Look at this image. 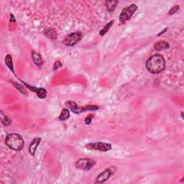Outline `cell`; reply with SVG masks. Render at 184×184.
<instances>
[{
	"label": "cell",
	"mask_w": 184,
	"mask_h": 184,
	"mask_svg": "<svg viewBox=\"0 0 184 184\" xmlns=\"http://www.w3.org/2000/svg\"><path fill=\"white\" fill-rule=\"evenodd\" d=\"M166 66V61L162 55L155 54L151 56L146 62V68L150 73L156 74L163 71Z\"/></svg>",
	"instance_id": "cell-1"
},
{
	"label": "cell",
	"mask_w": 184,
	"mask_h": 184,
	"mask_svg": "<svg viewBox=\"0 0 184 184\" xmlns=\"http://www.w3.org/2000/svg\"><path fill=\"white\" fill-rule=\"evenodd\" d=\"M5 144L10 149L15 151H20L24 147L25 141L20 135L17 133L9 134L5 138Z\"/></svg>",
	"instance_id": "cell-2"
},
{
	"label": "cell",
	"mask_w": 184,
	"mask_h": 184,
	"mask_svg": "<svg viewBox=\"0 0 184 184\" xmlns=\"http://www.w3.org/2000/svg\"><path fill=\"white\" fill-rule=\"evenodd\" d=\"M137 6L135 4L129 5L122 10L121 14L119 15V22L120 23L124 24L125 22L128 21L132 18V15L137 11Z\"/></svg>",
	"instance_id": "cell-3"
},
{
	"label": "cell",
	"mask_w": 184,
	"mask_h": 184,
	"mask_svg": "<svg viewBox=\"0 0 184 184\" xmlns=\"http://www.w3.org/2000/svg\"><path fill=\"white\" fill-rule=\"evenodd\" d=\"M85 147L89 150H98L101 152H108L112 149V146L111 144L102 142L88 143L87 145H86Z\"/></svg>",
	"instance_id": "cell-4"
},
{
	"label": "cell",
	"mask_w": 184,
	"mask_h": 184,
	"mask_svg": "<svg viewBox=\"0 0 184 184\" xmlns=\"http://www.w3.org/2000/svg\"><path fill=\"white\" fill-rule=\"evenodd\" d=\"M95 161L93 160L89 159V158H81L76 161V167L83 171H89L95 166Z\"/></svg>",
	"instance_id": "cell-5"
},
{
	"label": "cell",
	"mask_w": 184,
	"mask_h": 184,
	"mask_svg": "<svg viewBox=\"0 0 184 184\" xmlns=\"http://www.w3.org/2000/svg\"><path fill=\"white\" fill-rule=\"evenodd\" d=\"M81 40V34L80 32H72L65 37L63 43L66 46L73 47L78 43Z\"/></svg>",
	"instance_id": "cell-6"
},
{
	"label": "cell",
	"mask_w": 184,
	"mask_h": 184,
	"mask_svg": "<svg viewBox=\"0 0 184 184\" xmlns=\"http://www.w3.org/2000/svg\"><path fill=\"white\" fill-rule=\"evenodd\" d=\"M113 174H114V171L112 170V168H107L106 169L105 171H104L103 172L99 174L98 176L96 178L95 183H104Z\"/></svg>",
	"instance_id": "cell-7"
},
{
	"label": "cell",
	"mask_w": 184,
	"mask_h": 184,
	"mask_svg": "<svg viewBox=\"0 0 184 184\" xmlns=\"http://www.w3.org/2000/svg\"><path fill=\"white\" fill-rule=\"evenodd\" d=\"M20 81H21L22 83L25 84V85L29 89H30L31 92L36 93V94H37L39 99H43L47 97V91H46L45 89H43V88H37L35 87H32V86L30 85V84L24 82L23 81H22V80H20Z\"/></svg>",
	"instance_id": "cell-8"
},
{
	"label": "cell",
	"mask_w": 184,
	"mask_h": 184,
	"mask_svg": "<svg viewBox=\"0 0 184 184\" xmlns=\"http://www.w3.org/2000/svg\"><path fill=\"white\" fill-rule=\"evenodd\" d=\"M40 142H41L40 137H35V138H34L32 142H31L30 147H29V152H30L32 156H34L35 155L36 150H37V147H38Z\"/></svg>",
	"instance_id": "cell-9"
},
{
	"label": "cell",
	"mask_w": 184,
	"mask_h": 184,
	"mask_svg": "<svg viewBox=\"0 0 184 184\" xmlns=\"http://www.w3.org/2000/svg\"><path fill=\"white\" fill-rule=\"evenodd\" d=\"M32 58L33 60L34 63H35V65L37 66H41L43 64V58L41 57L39 53L35 52V51H32Z\"/></svg>",
	"instance_id": "cell-10"
},
{
	"label": "cell",
	"mask_w": 184,
	"mask_h": 184,
	"mask_svg": "<svg viewBox=\"0 0 184 184\" xmlns=\"http://www.w3.org/2000/svg\"><path fill=\"white\" fill-rule=\"evenodd\" d=\"M44 34L45 35L47 36L48 37H49L51 40H56L57 38L58 34L56 32V31L53 28H47L44 30Z\"/></svg>",
	"instance_id": "cell-11"
},
{
	"label": "cell",
	"mask_w": 184,
	"mask_h": 184,
	"mask_svg": "<svg viewBox=\"0 0 184 184\" xmlns=\"http://www.w3.org/2000/svg\"><path fill=\"white\" fill-rule=\"evenodd\" d=\"M154 46L155 49L156 51H162V50L168 48L170 45L168 43L165 42V41H159V42L156 43L154 45Z\"/></svg>",
	"instance_id": "cell-12"
},
{
	"label": "cell",
	"mask_w": 184,
	"mask_h": 184,
	"mask_svg": "<svg viewBox=\"0 0 184 184\" xmlns=\"http://www.w3.org/2000/svg\"><path fill=\"white\" fill-rule=\"evenodd\" d=\"M99 106H84V107H78V110L76 111V114H80V113L84 112L87 111H96V110L99 109Z\"/></svg>",
	"instance_id": "cell-13"
},
{
	"label": "cell",
	"mask_w": 184,
	"mask_h": 184,
	"mask_svg": "<svg viewBox=\"0 0 184 184\" xmlns=\"http://www.w3.org/2000/svg\"><path fill=\"white\" fill-rule=\"evenodd\" d=\"M5 63L6 66L10 68V70L15 74V70H14V66H13V61H12V57L10 54H8L7 56L5 57Z\"/></svg>",
	"instance_id": "cell-14"
},
{
	"label": "cell",
	"mask_w": 184,
	"mask_h": 184,
	"mask_svg": "<svg viewBox=\"0 0 184 184\" xmlns=\"http://www.w3.org/2000/svg\"><path fill=\"white\" fill-rule=\"evenodd\" d=\"M118 4L117 1H105V6L106 9L110 12H112L116 8L117 4Z\"/></svg>",
	"instance_id": "cell-15"
},
{
	"label": "cell",
	"mask_w": 184,
	"mask_h": 184,
	"mask_svg": "<svg viewBox=\"0 0 184 184\" xmlns=\"http://www.w3.org/2000/svg\"><path fill=\"white\" fill-rule=\"evenodd\" d=\"M66 105L68 106V107L69 108V109L71 110V111H73V113L76 114V111L78 109V105H77V104L75 102V101H66Z\"/></svg>",
	"instance_id": "cell-16"
},
{
	"label": "cell",
	"mask_w": 184,
	"mask_h": 184,
	"mask_svg": "<svg viewBox=\"0 0 184 184\" xmlns=\"http://www.w3.org/2000/svg\"><path fill=\"white\" fill-rule=\"evenodd\" d=\"M69 117H70L69 110L67 109H63L61 111V114L59 115V117H58V119H59L60 120H61V121H65V120L68 119Z\"/></svg>",
	"instance_id": "cell-17"
},
{
	"label": "cell",
	"mask_w": 184,
	"mask_h": 184,
	"mask_svg": "<svg viewBox=\"0 0 184 184\" xmlns=\"http://www.w3.org/2000/svg\"><path fill=\"white\" fill-rule=\"evenodd\" d=\"M113 22H114V20H111L109 22H108V23L105 25V27H104V28H103L102 30L99 32V35H100L101 36H104V35H105L106 32L109 31V29L111 28V25H113Z\"/></svg>",
	"instance_id": "cell-18"
},
{
	"label": "cell",
	"mask_w": 184,
	"mask_h": 184,
	"mask_svg": "<svg viewBox=\"0 0 184 184\" xmlns=\"http://www.w3.org/2000/svg\"><path fill=\"white\" fill-rule=\"evenodd\" d=\"M1 122H2L3 125H4V126H9V125L11 124V120H10V119L7 116H6V115L3 114L2 111H1Z\"/></svg>",
	"instance_id": "cell-19"
},
{
	"label": "cell",
	"mask_w": 184,
	"mask_h": 184,
	"mask_svg": "<svg viewBox=\"0 0 184 184\" xmlns=\"http://www.w3.org/2000/svg\"><path fill=\"white\" fill-rule=\"evenodd\" d=\"M13 84H14V85H15V88H17V89H18V90L22 93V94H27V92H26V90H25V87H22V85H20V84H17V83H13Z\"/></svg>",
	"instance_id": "cell-20"
},
{
	"label": "cell",
	"mask_w": 184,
	"mask_h": 184,
	"mask_svg": "<svg viewBox=\"0 0 184 184\" xmlns=\"http://www.w3.org/2000/svg\"><path fill=\"white\" fill-rule=\"evenodd\" d=\"M179 9H180L179 5H177V4L175 5V6H173V7H172L171 9L169 10V12H168V15H173V14L176 13L179 10Z\"/></svg>",
	"instance_id": "cell-21"
},
{
	"label": "cell",
	"mask_w": 184,
	"mask_h": 184,
	"mask_svg": "<svg viewBox=\"0 0 184 184\" xmlns=\"http://www.w3.org/2000/svg\"><path fill=\"white\" fill-rule=\"evenodd\" d=\"M62 66V63L60 61H56V63H54V66H53V70H57L59 68H61Z\"/></svg>",
	"instance_id": "cell-22"
},
{
	"label": "cell",
	"mask_w": 184,
	"mask_h": 184,
	"mask_svg": "<svg viewBox=\"0 0 184 184\" xmlns=\"http://www.w3.org/2000/svg\"><path fill=\"white\" fill-rule=\"evenodd\" d=\"M92 115H89V116H88L85 119V123L87 124V125H90V124L92 123Z\"/></svg>",
	"instance_id": "cell-23"
},
{
	"label": "cell",
	"mask_w": 184,
	"mask_h": 184,
	"mask_svg": "<svg viewBox=\"0 0 184 184\" xmlns=\"http://www.w3.org/2000/svg\"><path fill=\"white\" fill-rule=\"evenodd\" d=\"M168 30V28H165L164 30H163V31H161V32H159V33H158V37H159V36H161V35H162L163 33H165V32H166V31Z\"/></svg>",
	"instance_id": "cell-24"
},
{
	"label": "cell",
	"mask_w": 184,
	"mask_h": 184,
	"mask_svg": "<svg viewBox=\"0 0 184 184\" xmlns=\"http://www.w3.org/2000/svg\"><path fill=\"white\" fill-rule=\"evenodd\" d=\"M10 22H16V20H15V18H14V15H12L11 14V18H10Z\"/></svg>",
	"instance_id": "cell-25"
}]
</instances>
